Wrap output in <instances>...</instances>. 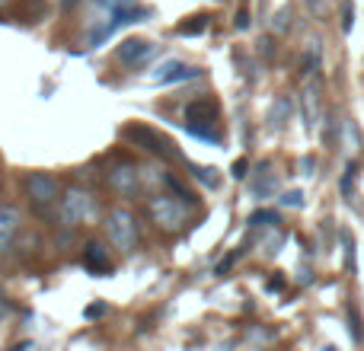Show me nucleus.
<instances>
[{"mask_svg":"<svg viewBox=\"0 0 364 351\" xmlns=\"http://www.w3.org/2000/svg\"><path fill=\"white\" fill-rule=\"evenodd\" d=\"M58 227L61 230H77V227H90L100 220V201L93 198V192L83 185H68L58 201Z\"/></svg>","mask_w":364,"mask_h":351,"instance_id":"1","label":"nucleus"},{"mask_svg":"<svg viewBox=\"0 0 364 351\" xmlns=\"http://www.w3.org/2000/svg\"><path fill=\"white\" fill-rule=\"evenodd\" d=\"M192 207L186 198H176V195H164V192H154L147 198V217L157 230L164 233H182L188 230L192 224Z\"/></svg>","mask_w":364,"mask_h":351,"instance_id":"2","label":"nucleus"},{"mask_svg":"<svg viewBox=\"0 0 364 351\" xmlns=\"http://www.w3.org/2000/svg\"><path fill=\"white\" fill-rule=\"evenodd\" d=\"M23 192H26V201H29L32 214H36L38 220H45L48 214L58 211V201H61V182H58L55 173H45V170L26 173Z\"/></svg>","mask_w":364,"mask_h":351,"instance_id":"3","label":"nucleus"},{"mask_svg":"<svg viewBox=\"0 0 364 351\" xmlns=\"http://www.w3.org/2000/svg\"><path fill=\"white\" fill-rule=\"evenodd\" d=\"M102 230H106V239L112 243L115 252H134V246H138V239H141L138 217L122 205H115V207L106 211V217H102Z\"/></svg>","mask_w":364,"mask_h":351,"instance_id":"4","label":"nucleus"},{"mask_svg":"<svg viewBox=\"0 0 364 351\" xmlns=\"http://www.w3.org/2000/svg\"><path fill=\"white\" fill-rule=\"evenodd\" d=\"M106 185L112 188L115 195H122V198H132V195H138L141 188H144V179H141V166L134 163V160L128 157H115L112 163L106 166Z\"/></svg>","mask_w":364,"mask_h":351,"instance_id":"5","label":"nucleus"},{"mask_svg":"<svg viewBox=\"0 0 364 351\" xmlns=\"http://www.w3.org/2000/svg\"><path fill=\"white\" fill-rule=\"evenodd\" d=\"M122 138L132 141V144H138L141 151L154 153V157H160V160H182L176 144H170L164 134L154 131V128H147V125H128L125 131H122Z\"/></svg>","mask_w":364,"mask_h":351,"instance_id":"6","label":"nucleus"},{"mask_svg":"<svg viewBox=\"0 0 364 351\" xmlns=\"http://www.w3.org/2000/svg\"><path fill=\"white\" fill-rule=\"evenodd\" d=\"M198 74H201V68H195V64H182L179 58H166L164 64L147 70V80L151 83H182V80H192V77H198Z\"/></svg>","mask_w":364,"mask_h":351,"instance_id":"7","label":"nucleus"},{"mask_svg":"<svg viewBox=\"0 0 364 351\" xmlns=\"http://www.w3.org/2000/svg\"><path fill=\"white\" fill-rule=\"evenodd\" d=\"M93 4H100L102 10L115 19V26L141 23V19L151 16V10H147V6H141L138 0H93Z\"/></svg>","mask_w":364,"mask_h":351,"instance_id":"8","label":"nucleus"},{"mask_svg":"<svg viewBox=\"0 0 364 351\" xmlns=\"http://www.w3.org/2000/svg\"><path fill=\"white\" fill-rule=\"evenodd\" d=\"M154 55H157V45L147 42V38H125V42L119 45V51H115V58H119L125 68H138V64L151 61Z\"/></svg>","mask_w":364,"mask_h":351,"instance_id":"9","label":"nucleus"},{"mask_svg":"<svg viewBox=\"0 0 364 351\" xmlns=\"http://www.w3.org/2000/svg\"><path fill=\"white\" fill-rule=\"evenodd\" d=\"M23 230V214L13 205H0V252H10Z\"/></svg>","mask_w":364,"mask_h":351,"instance_id":"10","label":"nucleus"},{"mask_svg":"<svg viewBox=\"0 0 364 351\" xmlns=\"http://www.w3.org/2000/svg\"><path fill=\"white\" fill-rule=\"evenodd\" d=\"M83 265H87L90 271H96V275H109V271L115 269L112 252H109L106 243H100V239H90V243L83 246Z\"/></svg>","mask_w":364,"mask_h":351,"instance_id":"11","label":"nucleus"},{"mask_svg":"<svg viewBox=\"0 0 364 351\" xmlns=\"http://www.w3.org/2000/svg\"><path fill=\"white\" fill-rule=\"evenodd\" d=\"M269 170V166H259V179L252 182V195H256V198H269V195H275V188H278V179H275V173H265Z\"/></svg>","mask_w":364,"mask_h":351,"instance_id":"12","label":"nucleus"},{"mask_svg":"<svg viewBox=\"0 0 364 351\" xmlns=\"http://www.w3.org/2000/svg\"><path fill=\"white\" fill-rule=\"evenodd\" d=\"M304 115H307L310 125H316V115H320V90H316V83L304 87Z\"/></svg>","mask_w":364,"mask_h":351,"instance_id":"13","label":"nucleus"},{"mask_svg":"<svg viewBox=\"0 0 364 351\" xmlns=\"http://www.w3.org/2000/svg\"><path fill=\"white\" fill-rule=\"evenodd\" d=\"M208 26V16H195L192 23H182L179 26V36H195V32H205Z\"/></svg>","mask_w":364,"mask_h":351,"instance_id":"14","label":"nucleus"},{"mask_svg":"<svg viewBox=\"0 0 364 351\" xmlns=\"http://www.w3.org/2000/svg\"><path fill=\"white\" fill-rule=\"evenodd\" d=\"M269 224H278V214L275 211H256L250 217V227H269Z\"/></svg>","mask_w":364,"mask_h":351,"instance_id":"15","label":"nucleus"},{"mask_svg":"<svg viewBox=\"0 0 364 351\" xmlns=\"http://www.w3.org/2000/svg\"><path fill=\"white\" fill-rule=\"evenodd\" d=\"M284 243V237H282V233H269V239H265V243H262V252H265V256H275V252H278V246H282Z\"/></svg>","mask_w":364,"mask_h":351,"instance_id":"16","label":"nucleus"},{"mask_svg":"<svg viewBox=\"0 0 364 351\" xmlns=\"http://www.w3.org/2000/svg\"><path fill=\"white\" fill-rule=\"evenodd\" d=\"M352 182H355V163L346 170V176H342V195H346V198L352 195Z\"/></svg>","mask_w":364,"mask_h":351,"instance_id":"17","label":"nucleus"},{"mask_svg":"<svg viewBox=\"0 0 364 351\" xmlns=\"http://www.w3.org/2000/svg\"><path fill=\"white\" fill-rule=\"evenodd\" d=\"M282 205H284V207H301V205H304V195H301V192L282 195Z\"/></svg>","mask_w":364,"mask_h":351,"instance_id":"18","label":"nucleus"},{"mask_svg":"<svg viewBox=\"0 0 364 351\" xmlns=\"http://www.w3.org/2000/svg\"><path fill=\"white\" fill-rule=\"evenodd\" d=\"M352 23H355V10H352V4H346V13H342V29L352 32Z\"/></svg>","mask_w":364,"mask_h":351,"instance_id":"19","label":"nucleus"},{"mask_svg":"<svg viewBox=\"0 0 364 351\" xmlns=\"http://www.w3.org/2000/svg\"><path fill=\"white\" fill-rule=\"evenodd\" d=\"M10 310H13L10 297H6V294H4V291H0V320H4V316H10Z\"/></svg>","mask_w":364,"mask_h":351,"instance_id":"20","label":"nucleus"},{"mask_svg":"<svg viewBox=\"0 0 364 351\" xmlns=\"http://www.w3.org/2000/svg\"><path fill=\"white\" fill-rule=\"evenodd\" d=\"M284 29H288V10L278 13V32H284Z\"/></svg>","mask_w":364,"mask_h":351,"instance_id":"21","label":"nucleus"},{"mask_svg":"<svg viewBox=\"0 0 364 351\" xmlns=\"http://www.w3.org/2000/svg\"><path fill=\"white\" fill-rule=\"evenodd\" d=\"M233 176H237V179H243V176H246V160H240V163L233 166Z\"/></svg>","mask_w":364,"mask_h":351,"instance_id":"22","label":"nucleus"},{"mask_svg":"<svg viewBox=\"0 0 364 351\" xmlns=\"http://www.w3.org/2000/svg\"><path fill=\"white\" fill-rule=\"evenodd\" d=\"M246 19H250V16H246V13H240V16H237V29H246Z\"/></svg>","mask_w":364,"mask_h":351,"instance_id":"23","label":"nucleus"},{"mask_svg":"<svg viewBox=\"0 0 364 351\" xmlns=\"http://www.w3.org/2000/svg\"><path fill=\"white\" fill-rule=\"evenodd\" d=\"M74 4H77V0H61V10H70Z\"/></svg>","mask_w":364,"mask_h":351,"instance_id":"24","label":"nucleus"},{"mask_svg":"<svg viewBox=\"0 0 364 351\" xmlns=\"http://www.w3.org/2000/svg\"><path fill=\"white\" fill-rule=\"evenodd\" d=\"M6 4H10V0H0V10H4V6H6Z\"/></svg>","mask_w":364,"mask_h":351,"instance_id":"25","label":"nucleus"}]
</instances>
